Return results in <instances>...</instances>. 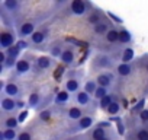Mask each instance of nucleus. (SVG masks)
<instances>
[{
	"instance_id": "nucleus-22",
	"label": "nucleus",
	"mask_w": 148,
	"mask_h": 140,
	"mask_svg": "<svg viewBox=\"0 0 148 140\" xmlns=\"http://www.w3.org/2000/svg\"><path fill=\"white\" fill-rule=\"evenodd\" d=\"M19 120L15 115H2V130H8V128H15L18 127Z\"/></svg>"
},
{
	"instance_id": "nucleus-35",
	"label": "nucleus",
	"mask_w": 148,
	"mask_h": 140,
	"mask_svg": "<svg viewBox=\"0 0 148 140\" xmlns=\"http://www.w3.org/2000/svg\"><path fill=\"white\" fill-rule=\"evenodd\" d=\"M138 120H139V123L142 124V127H147V125H148V110H147V108L138 114Z\"/></svg>"
},
{
	"instance_id": "nucleus-26",
	"label": "nucleus",
	"mask_w": 148,
	"mask_h": 140,
	"mask_svg": "<svg viewBox=\"0 0 148 140\" xmlns=\"http://www.w3.org/2000/svg\"><path fill=\"white\" fill-rule=\"evenodd\" d=\"M132 42V35L128 29H119V45H126V44H131Z\"/></svg>"
},
{
	"instance_id": "nucleus-43",
	"label": "nucleus",
	"mask_w": 148,
	"mask_h": 140,
	"mask_svg": "<svg viewBox=\"0 0 148 140\" xmlns=\"http://www.w3.org/2000/svg\"><path fill=\"white\" fill-rule=\"evenodd\" d=\"M102 140H113V137H112V136H109V134H108V136H106V137H103V139H102Z\"/></svg>"
},
{
	"instance_id": "nucleus-10",
	"label": "nucleus",
	"mask_w": 148,
	"mask_h": 140,
	"mask_svg": "<svg viewBox=\"0 0 148 140\" xmlns=\"http://www.w3.org/2000/svg\"><path fill=\"white\" fill-rule=\"evenodd\" d=\"M19 53H21V48H19L18 45H13L12 48L6 50V61H5V64H3L2 67H3V69L16 67V63L19 61V60H18Z\"/></svg>"
},
{
	"instance_id": "nucleus-1",
	"label": "nucleus",
	"mask_w": 148,
	"mask_h": 140,
	"mask_svg": "<svg viewBox=\"0 0 148 140\" xmlns=\"http://www.w3.org/2000/svg\"><path fill=\"white\" fill-rule=\"evenodd\" d=\"M113 67H115V58L112 55H109L108 53H97L92 57V63H90L92 72L103 73L105 70H109V69H113Z\"/></svg>"
},
{
	"instance_id": "nucleus-15",
	"label": "nucleus",
	"mask_w": 148,
	"mask_h": 140,
	"mask_svg": "<svg viewBox=\"0 0 148 140\" xmlns=\"http://www.w3.org/2000/svg\"><path fill=\"white\" fill-rule=\"evenodd\" d=\"M134 64L132 63H121L116 66L115 69V73L119 76V78H128L134 73Z\"/></svg>"
},
{
	"instance_id": "nucleus-12",
	"label": "nucleus",
	"mask_w": 148,
	"mask_h": 140,
	"mask_svg": "<svg viewBox=\"0 0 148 140\" xmlns=\"http://www.w3.org/2000/svg\"><path fill=\"white\" fill-rule=\"evenodd\" d=\"M64 91H67L70 95H76L77 92H80V79L74 78L73 73H68V79L64 82Z\"/></svg>"
},
{
	"instance_id": "nucleus-9",
	"label": "nucleus",
	"mask_w": 148,
	"mask_h": 140,
	"mask_svg": "<svg viewBox=\"0 0 148 140\" xmlns=\"http://www.w3.org/2000/svg\"><path fill=\"white\" fill-rule=\"evenodd\" d=\"M54 66H55V61L51 55H41L36 58L34 64V70L35 72H47V70L52 69Z\"/></svg>"
},
{
	"instance_id": "nucleus-7",
	"label": "nucleus",
	"mask_w": 148,
	"mask_h": 140,
	"mask_svg": "<svg viewBox=\"0 0 148 140\" xmlns=\"http://www.w3.org/2000/svg\"><path fill=\"white\" fill-rule=\"evenodd\" d=\"M3 95L5 96H9V98H13L16 101H21V98L23 96V92L21 89V86L15 82H8L3 85Z\"/></svg>"
},
{
	"instance_id": "nucleus-44",
	"label": "nucleus",
	"mask_w": 148,
	"mask_h": 140,
	"mask_svg": "<svg viewBox=\"0 0 148 140\" xmlns=\"http://www.w3.org/2000/svg\"><path fill=\"white\" fill-rule=\"evenodd\" d=\"M65 140H73V139H65Z\"/></svg>"
},
{
	"instance_id": "nucleus-11",
	"label": "nucleus",
	"mask_w": 148,
	"mask_h": 140,
	"mask_svg": "<svg viewBox=\"0 0 148 140\" xmlns=\"http://www.w3.org/2000/svg\"><path fill=\"white\" fill-rule=\"evenodd\" d=\"M64 118L73 121V123H76L79 120H82L86 114H84V110H82L80 107H70V108H65L64 110Z\"/></svg>"
},
{
	"instance_id": "nucleus-45",
	"label": "nucleus",
	"mask_w": 148,
	"mask_h": 140,
	"mask_svg": "<svg viewBox=\"0 0 148 140\" xmlns=\"http://www.w3.org/2000/svg\"><path fill=\"white\" fill-rule=\"evenodd\" d=\"M147 130H148V125H147Z\"/></svg>"
},
{
	"instance_id": "nucleus-5",
	"label": "nucleus",
	"mask_w": 148,
	"mask_h": 140,
	"mask_svg": "<svg viewBox=\"0 0 148 140\" xmlns=\"http://www.w3.org/2000/svg\"><path fill=\"white\" fill-rule=\"evenodd\" d=\"M74 102H76L77 105H80L82 110L89 108V110L93 111V112H95V110H96V102L93 101L92 95H89V94L84 92V91H80V92H77L76 95H74Z\"/></svg>"
},
{
	"instance_id": "nucleus-32",
	"label": "nucleus",
	"mask_w": 148,
	"mask_h": 140,
	"mask_svg": "<svg viewBox=\"0 0 148 140\" xmlns=\"http://www.w3.org/2000/svg\"><path fill=\"white\" fill-rule=\"evenodd\" d=\"M109 95V89L108 88H103V86H99L97 88V91L95 92V95H93V98L96 99V101H102L105 96H108Z\"/></svg>"
},
{
	"instance_id": "nucleus-17",
	"label": "nucleus",
	"mask_w": 148,
	"mask_h": 140,
	"mask_svg": "<svg viewBox=\"0 0 148 140\" xmlns=\"http://www.w3.org/2000/svg\"><path fill=\"white\" fill-rule=\"evenodd\" d=\"M113 75L112 73H109V72H103V73H99L97 76H96V82H97V85L99 86H103V88H110L112 85H113Z\"/></svg>"
},
{
	"instance_id": "nucleus-28",
	"label": "nucleus",
	"mask_w": 148,
	"mask_h": 140,
	"mask_svg": "<svg viewBox=\"0 0 148 140\" xmlns=\"http://www.w3.org/2000/svg\"><path fill=\"white\" fill-rule=\"evenodd\" d=\"M28 105L31 108H38L41 105V94L38 92H32L28 98Z\"/></svg>"
},
{
	"instance_id": "nucleus-37",
	"label": "nucleus",
	"mask_w": 148,
	"mask_h": 140,
	"mask_svg": "<svg viewBox=\"0 0 148 140\" xmlns=\"http://www.w3.org/2000/svg\"><path fill=\"white\" fill-rule=\"evenodd\" d=\"M144 110H145V108H144V99H141V101L136 104V107H134V108H132V112H134V114H135V112H138V114H139V112H141V111H144Z\"/></svg>"
},
{
	"instance_id": "nucleus-6",
	"label": "nucleus",
	"mask_w": 148,
	"mask_h": 140,
	"mask_svg": "<svg viewBox=\"0 0 148 140\" xmlns=\"http://www.w3.org/2000/svg\"><path fill=\"white\" fill-rule=\"evenodd\" d=\"M35 25H36V24L32 22V21H23V22L18 24V26H16V34H18V37H21L22 40L31 38L32 34L35 32Z\"/></svg>"
},
{
	"instance_id": "nucleus-34",
	"label": "nucleus",
	"mask_w": 148,
	"mask_h": 140,
	"mask_svg": "<svg viewBox=\"0 0 148 140\" xmlns=\"http://www.w3.org/2000/svg\"><path fill=\"white\" fill-rule=\"evenodd\" d=\"M51 115H52V111H51V108H47V110H44V111H41L39 112V115H38V118H39V121H49L51 120Z\"/></svg>"
},
{
	"instance_id": "nucleus-33",
	"label": "nucleus",
	"mask_w": 148,
	"mask_h": 140,
	"mask_svg": "<svg viewBox=\"0 0 148 140\" xmlns=\"http://www.w3.org/2000/svg\"><path fill=\"white\" fill-rule=\"evenodd\" d=\"M106 112H108L109 115H118V114L121 112V104L115 101V102L106 110Z\"/></svg>"
},
{
	"instance_id": "nucleus-8",
	"label": "nucleus",
	"mask_w": 148,
	"mask_h": 140,
	"mask_svg": "<svg viewBox=\"0 0 148 140\" xmlns=\"http://www.w3.org/2000/svg\"><path fill=\"white\" fill-rule=\"evenodd\" d=\"M93 117L90 114H86L82 120L76 121L71 127H68V133H77V131H83V130H87L93 125Z\"/></svg>"
},
{
	"instance_id": "nucleus-16",
	"label": "nucleus",
	"mask_w": 148,
	"mask_h": 140,
	"mask_svg": "<svg viewBox=\"0 0 148 140\" xmlns=\"http://www.w3.org/2000/svg\"><path fill=\"white\" fill-rule=\"evenodd\" d=\"M48 38V29H39V31H35L32 34V37L29 38V44L31 45H41L47 41Z\"/></svg>"
},
{
	"instance_id": "nucleus-13",
	"label": "nucleus",
	"mask_w": 148,
	"mask_h": 140,
	"mask_svg": "<svg viewBox=\"0 0 148 140\" xmlns=\"http://www.w3.org/2000/svg\"><path fill=\"white\" fill-rule=\"evenodd\" d=\"M61 63L62 64H67V66H73L74 63H76V50H74L73 45L70 47H65V50L62 51L61 57H60Z\"/></svg>"
},
{
	"instance_id": "nucleus-42",
	"label": "nucleus",
	"mask_w": 148,
	"mask_h": 140,
	"mask_svg": "<svg viewBox=\"0 0 148 140\" xmlns=\"http://www.w3.org/2000/svg\"><path fill=\"white\" fill-rule=\"evenodd\" d=\"M144 94L148 96V79H147V82H145V89H144Z\"/></svg>"
},
{
	"instance_id": "nucleus-29",
	"label": "nucleus",
	"mask_w": 148,
	"mask_h": 140,
	"mask_svg": "<svg viewBox=\"0 0 148 140\" xmlns=\"http://www.w3.org/2000/svg\"><path fill=\"white\" fill-rule=\"evenodd\" d=\"M15 139H18V133L15 128L2 130V133H0V140H15Z\"/></svg>"
},
{
	"instance_id": "nucleus-2",
	"label": "nucleus",
	"mask_w": 148,
	"mask_h": 140,
	"mask_svg": "<svg viewBox=\"0 0 148 140\" xmlns=\"http://www.w3.org/2000/svg\"><path fill=\"white\" fill-rule=\"evenodd\" d=\"M25 105V102L22 101H16L13 98H9V96H2V101H0V110H2V115H6V114H10L13 115L18 110H21L22 107Z\"/></svg>"
},
{
	"instance_id": "nucleus-23",
	"label": "nucleus",
	"mask_w": 148,
	"mask_h": 140,
	"mask_svg": "<svg viewBox=\"0 0 148 140\" xmlns=\"http://www.w3.org/2000/svg\"><path fill=\"white\" fill-rule=\"evenodd\" d=\"M103 41H105L108 45H113V44L119 42V29L112 28V29L103 37Z\"/></svg>"
},
{
	"instance_id": "nucleus-3",
	"label": "nucleus",
	"mask_w": 148,
	"mask_h": 140,
	"mask_svg": "<svg viewBox=\"0 0 148 140\" xmlns=\"http://www.w3.org/2000/svg\"><path fill=\"white\" fill-rule=\"evenodd\" d=\"M16 32L12 28H6L3 26L2 31H0V48L2 51H6L9 48H12L13 45H16Z\"/></svg>"
},
{
	"instance_id": "nucleus-30",
	"label": "nucleus",
	"mask_w": 148,
	"mask_h": 140,
	"mask_svg": "<svg viewBox=\"0 0 148 140\" xmlns=\"http://www.w3.org/2000/svg\"><path fill=\"white\" fill-rule=\"evenodd\" d=\"M122 63H131L134 60V50L131 47H126L122 50V55H121Z\"/></svg>"
},
{
	"instance_id": "nucleus-27",
	"label": "nucleus",
	"mask_w": 148,
	"mask_h": 140,
	"mask_svg": "<svg viewBox=\"0 0 148 140\" xmlns=\"http://www.w3.org/2000/svg\"><path fill=\"white\" fill-rule=\"evenodd\" d=\"M97 88H99V85H97L96 79H89V80H86V83H84V89H83V91L93 96L95 92L97 91Z\"/></svg>"
},
{
	"instance_id": "nucleus-21",
	"label": "nucleus",
	"mask_w": 148,
	"mask_h": 140,
	"mask_svg": "<svg viewBox=\"0 0 148 140\" xmlns=\"http://www.w3.org/2000/svg\"><path fill=\"white\" fill-rule=\"evenodd\" d=\"M64 50H65V45H64L62 41H54V42L49 44V47H48V53H49V55L54 57V58L61 57V54H62Z\"/></svg>"
},
{
	"instance_id": "nucleus-18",
	"label": "nucleus",
	"mask_w": 148,
	"mask_h": 140,
	"mask_svg": "<svg viewBox=\"0 0 148 140\" xmlns=\"http://www.w3.org/2000/svg\"><path fill=\"white\" fill-rule=\"evenodd\" d=\"M110 29H112V22L106 19V21H103V22H100V24L95 25L92 31H93V34H95V35H97V37H105Z\"/></svg>"
},
{
	"instance_id": "nucleus-31",
	"label": "nucleus",
	"mask_w": 148,
	"mask_h": 140,
	"mask_svg": "<svg viewBox=\"0 0 148 140\" xmlns=\"http://www.w3.org/2000/svg\"><path fill=\"white\" fill-rule=\"evenodd\" d=\"M113 102H115L113 95H112V94H109V95H108V96H105L102 101H99V108H100V110H103V111H106V110L113 104Z\"/></svg>"
},
{
	"instance_id": "nucleus-39",
	"label": "nucleus",
	"mask_w": 148,
	"mask_h": 140,
	"mask_svg": "<svg viewBox=\"0 0 148 140\" xmlns=\"http://www.w3.org/2000/svg\"><path fill=\"white\" fill-rule=\"evenodd\" d=\"M26 117H28V111L25 110V111H22V112L18 115V120H19V123H23V121L26 120Z\"/></svg>"
},
{
	"instance_id": "nucleus-38",
	"label": "nucleus",
	"mask_w": 148,
	"mask_h": 140,
	"mask_svg": "<svg viewBox=\"0 0 148 140\" xmlns=\"http://www.w3.org/2000/svg\"><path fill=\"white\" fill-rule=\"evenodd\" d=\"M16 45H18L21 50H25V48H28L31 44H29V41H26V40H21V41L16 42Z\"/></svg>"
},
{
	"instance_id": "nucleus-4",
	"label": "nucleus",
	"mask_w": 148,
	"mask_h": 140,
	"mask_svg": "<svg viewBox=\"0 0 148 140\" xmlns=\"http://www.w3.org/2000/svg\"><path fill=\"white\" fill-rule=\"evenodd\" d=\"M92 5L84 0H73L71 3H68V10L74 16H89L92 12Z\"/></svg>"
},
{
	"instance_id": "nucleus-14",
	"label": "nucleus",
	"mask_w": 148,
	"mask_h": 140,
	"mask_svg": "<svg viewBox=\"0 0 148 140\" xmlns=\"http://www.w3.org/2000/svg\"><path fill=\"white\" fill-rule=\"evenodd\" d=\"M15 72L18 76H25L31 72V61L29 58L23 57V58H19V61L16 63V67H15Z\"/></svg>"
},
{
	"instance_id": "nucleus-20",
	"label": "nucleus",
	"mask_w": 148,
	"mask_h": 140,
	"mask_svg": "<svg viewBox=\"0 0 148 140\" xmlns=\"http://www.w3.org/2000/svg\"><path fill=\"white\" fill-rule=\"evenodd\" d=\"M128 140H148L147 127H135L128 136Z\"/></svg>"
},
{
	"instance_id": "nucleus-36",
	"label": "nucleus",
	"mask_w": 148,
	"mask_h": 140,
	"mask_svg": "<svg viewBox=\"0 0 148 140\" xmlns=\"http://www.w3.org/2000/svg\"><path fill=\"white\" fill-rule=\"evenodd\" d=\"M16 140H34V137H32V134H31L29 130H23V131H21L18 134V139Z\"/></svg>"
},
{
	"instance_id": "nucleus-19",
	"label": "nucleus",
	"mask_w": 148,
	"mask_h": 140,
	"mask_svg": "<svg viewBox=\"0 0 148 140\" xmlns=\"http://www.w3.org/2000/svg\"><path fill=\"white\" fill-rule=\"evenodd\" d=\"M105 127H109V124H108V123H100L96 128L92 130L90 139H92V140H102L103 137H106V136H108V130H106Z\"/></svg>"
},
{
	"instance_id": "nucleus-25",
	"label": "nucleus",
	"mask_w": 148,
	"mask_h": 140,
	"mask_svg": "<svg viewBox=\"0 0 148 140\" xmlns=\"http://www.w3.org/2000/svg\"><path fill=\"white\" fill-rule=\"evenodd\" d=\"M70 98H71V95H70L67 91H60V92L55 94L54 102H55L57 105H64V104H67V102L70 101Z\"/></svg>"
},
{
	"instance_id": "nucleus-24",
	"label": "nucleus",
	"mask_w": 148,
	"mask_h": 140,
	"mask_svg": "<svg viewBox=\"0 0 148 140\" xmlns=\"http://www.w3.org/2000/svg\"><path fill=\"white\" fill-rule=\"evenodd\" d=\"M103 21H106V19H105V16H103V13L100 10H92L89 13V16H87V22L90 25H93V26L100 24V22H103Z\"/></svg>"
},
{
	"instance_id": "nucleus-40",
	"label": "nucleus",
	"mask_w": 148,
	"mask_h": 140,
	"mask_svg": "<svg viewBox=\"0 0 148 140\" xmlns=\"http://www.w3.org/2000/svg\"><path fill=\"white\" fill-rule=\"evenodd\" d=\"M62 73H64V67H62V66L57 67V70H55V79L61 78V76H62Z\"/></svg>"
},
{
	"instance_id": "nucleus-41",
	"label": "nucleus",
	"mask_w": 148,
	"mask_h": 140,
	"mask_svg": "<svg viewBox=\"0 0 148 140\" xmlns=\"http://www.w3.org/2000/svg\"><path fill=\"white\" fill-rule=\"evenodd\" d=\"M118 130H119V133H121V134H123V133H125V130H123V124H122L121 121L118 123Z\"/></svg>"
}]
</instances>
